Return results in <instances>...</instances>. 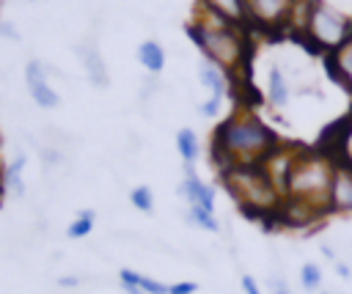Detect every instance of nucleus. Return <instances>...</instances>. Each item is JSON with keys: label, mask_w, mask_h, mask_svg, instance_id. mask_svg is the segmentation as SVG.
<instances>
[{"label": "nucleus", "mask_w": 352, "mask_h": 294, "mask_svg": "<svg viewBox=\"0 0 352 294\" xmlns=\"http://www.w3.org/2000/svg\"><path fill=\"white\" fill-rule=\"evenodd\" d=\"M333 69H336L338 80L352 91V36L341 49L333 52Z\"/></svg>", "instance_id": "obj_17"}, {"label": "nucleus", "mask_w": 352, "mask_h": 294, "mask_svg": "<svg viewBox=\"0 0 352 294\" xmlns=\"http://www.w3.org/2000/svg\"><path fill=\"white\" fill-rule=\"evenodd\" d=\"M319 294H341V291H319Z\"/></svg>", "instance_id": "obj_32"}, {"label": "nucleus", "mask_w": 352, "mask_h": 294, "mask_svg": "<svg viewBox=\"0 0 352 294\" xmlns=\"http://www.w3.org/2000/svg\"><path fill=\"white\" fill-rule=\"evenodd\" d=\"M176 151L184 159V165H195V159L201 154V146H198V137H195L192 129H179L176 132Z\"/></svg>", "instance_id": "obj_18"}, {"label": "nucleus", "mask_w": 352, "mask_h": 294, "mask_svg": "<svg viewBox=\"0 0 352 294\" xmlns=\"http://www.w3.org/2000/svg\"><path fill=\"white\" fill-rule=\"evenodd\" d=\"M270 294H294V291L280 275H270Z\"/></svg>", "instance_id": "obj_26"}, {"label": "nucleus", "mask_w": 352, "mask_h": 294, "mask_svg": "<svg viewBox=\"0 0 352 294\" xmlns=\"http://www.w3.org/2000/svg\"><path fill=\"white\" fill-rule=\"evenodd\" d=\"M25 162H28V157L19 151V154L14 157V162L3 170V184H6V187H8V192H11V195H16V198H22V195H25V179H22Z\"/></svg>", "instance_id": "obj_14"}, {"label": "nucleus", "mask_w": 352, "mask_h": 294, "mask_svg": "<svg viewBox=\"0 0 352 294\" xmlns=\"http://www.w3.org/2000/svg\"><path fill=\"white\" fill-rule=\"evenodd\" d=\"M129 201H132V206H135L138 212H151V209H154V195H151V187H146V184L135 187V190L129 192Z\"/></svg>", "instance_id": "obj_22"}, {"label": "nucleus", "mask_w": 352, "mask_h": 294, "mask_svg": "<svg viewBox=\"0 0 352 294\" xmlns=\"http://www.w3.org/2000/svg\"><path fill=\"white\" fill-rule=\"evenodd\" d=\"M275 151L278 135L248 110L226 118L212 140V154L223 165V170L236 165H264Z\"/></svg>", "instance_id": "obj_1"}, {"label": "nucleus", "mask_w": 352, "mask_h": 294, "mask_svg": "<svg viewBox=\"0 0 352 294\" xmlns=\"http://www.w3.org/2000/svg\"><path fill=\"white\" fill-rule=\"evenodd\" d=\"M336 168L338 165L327 151H308V154L294 151V159L283 179V198L316 214L330 212V187Z\"/></svg>", "instance_id": "obj_2"}, {"label": "nucleus", "mask_w": 352, "mask_h": 294, "mask_svg": "<svg viewBox=\"0 0 352 294\" xmlns=\"http://www.w3.org/2000/svg\"><path fill=\"white\" fill-rule=\"evenodd\" d=\"M138 60L143 63V69H148L151 74H157L165 66V52H162V47L157 41H143L138 47Z\"/></svg>", "instance_id": "obj_16"}, {"label": "nucleus", "mask_w": 352, "mask_h": 294, "mask_svg": "<svg viewBox=\"0 0 352 294\" xmlns=\"http://www.w3.org/2000/svg\"><path fill=\"white\" fill-rule=\"evenodd\" d=\"M338 159L336 165H346L352 168V115L338 126V135H336V151H333ZM330 154V157H333Z\"/></svg>", "instance_id": "obj_15"}, {"label": "nucleus", "mask_w": 352, "mask_h": 294, "mask_svg": "<svg viewBox=\"0 0 352 294\" xmlns=\"http://www.w3.org/2000/svg\"><path fill=\"white\" fill-rule=\"evenodd\" d=\"M187 223H192L195 228H201V231H220V223H217V217H214V212H206V209H201V206H190L187 209Z\"/></svg>", "instance_id": "obj_20"}, {"label": "nucleus", "mask_w": 352, "mask_h": 294, "mask_svg": "<svg viewBox=\"0 0 352 294\" xmlns=\"http://www.w3.org/2000/svg\"><path fill=\"white\" fill-rule=\"evenodd\" d=\"M223 176H226L228 192L236 198V203L248 214H256V217L278 214L283 203V192L272 181L264 165H236V168H228Z\"/></svg>", "instance_id": "obj_4"}, {"label": "nucleus", "mask_w": 352, "mask_h": 294, "mask_svg": "<svg viewBox=\"0 0 352 294\" xmlns=\"http://www.w3.org/2000/svg\"><path fill=\"white\" fill-rule=\"evenodd\" d=\"M204 5H206L212 14H217V16L228 19L231 25H239V22H245V19H248L245 0H204Z\"/></svg>", "instance_id": "obj_11"}, {"label": "nucleus", "mask_w": 352, "mask_h": 294, "mask_svg": "<svg viewBox=\"0 0 352 294\" xmlns=\"http://www.w3.org/2000/svg\"><path fill=\"white\" fill-rule=\"evenodd\" d=\"M25 82H28V91H30V96H33V102H36L38 107L52 110V107L60 104V96H58V91L47 82V69H44L38 60H30V63L25 66Z\"/></svg>", "instance_id": "obj_7"}, {"label": "nucleus", "mask_w": 352, "mask_h": 294, "mask_svg": "<svg viewBox=\"0 0 352 294\" xmlns=\"http://www.w3.org/2000/svg\"><path fill=\"white\" fill-rule=\"evenodd\" d=\"M220 110H223V99H214V96H209V99L198 107V113H201L204 118H214Z\"/></svg>", "instance_id": "obj_24"}, {"label": "nucleus", "mask_w": 352, "mask_h": 294, "mask_svg": "<svg viewBox=\"0 0 352 294\" xmlns=\"http://www.w3.org/2000/svg\"><path fill=\"white\" fill-rule=\"evenodd\" d=\"M132 280L140 286L143 294H168V291H170V286H165V283H160V280H154V278H148V275L132 272Z\"/></svg>", "instance_id": "obj_23"}, {"label": "nucleus", "mask_w": 352, "mask_h": 294, "mask_svg": "<svg viewBox=\"0 0 352 294\" xmlns=\"http://www.w3.org/2000/svg\"><path fill=\"white\" fill-rule=\"evenodd\" d=\"M198 77H201V85L209 88V93H212L214 99H223V96H226L228 80H226V71H223L220 66H214L212 60H204V63L198 66Z\"/></svg>", "instance_id": "obj_10"}, {"label": "nucleus", "mask_w": 352, "mask_h": 294, "mask_svg": "<svg viewBox=\"0 0 352 294\" xmlns=\"http://www.w3.org/2000/svg\"><path fill=\"white\" fill-rule=\"evenodd\" d=\"M242 291H245V294H261V289H258V283L253 280V275H242Z\"/></svg>", "instance_id": "obj_28"}, {"label": "nucleus", "mask_w": 352, "mask_h": 294, "mask_svg": "<svg viewBox=\"0 0 352 294\" xmlns=\"http://www.w3.org/2000/svg\"><path fill=\"white\" fill-rule=\"evenodd\" d=\"M80 52H82V60H85L88 80H91L96 88H104V85L110 82V77H107V69H104V60H102L99 49H94V47H82Z\"/></svg>", "instance_id": "obj_12"}, {"label": "nucleus", "mask_w": 352, "mask_h": 294, "mask_svg": "<svg viewBox=\"0 0 352 294\" xmlns=\"http://www.w3.org/2000/svg\"><path fill=\"white\" fill-rule=\"evenodd\" d=\"M190 33V38L201 47V52L206 55V60H212L214 66H220L223 71H234L242 69L248 63V38L245 33L231 25L228 19L217 16L209 11V16H198L195 22H190L184 27Z\"/></svg>", "instance_id": "obj_3"}, {"label": "nucleus", "mask_w": 352, "mask_h": 294, "mask_svg": "<svg viewBox=\"0 0 352 294\" xmlns=\"http://www.w3.org/2000/svg\"><path fill=\"white\" fill-rule=\"evenodd\" d=\"M336 272H338L341 278H349V267H346V264H341V261H336Z\"/></svg>", "instance_id": "obj_30"}, {"label": "nucleus", "mask_w": 352, "mask_h": 294, "mask_svg": "<svg viewBox=\"0 0 352 294\" xmlns=\"http://www.w3.org/2000/svg\"><path fill=\"white\" fill-rule=\"evenodd\" d=\"M0 30H3L6 36H11V38H16V30H14V27H8V25H0Z\"/></svg>", "instance_id": "obj_31"}, {"label": "nucleus", "mask_w": 352, "mask_h": 294, "mask_svg": "<svg viewBox=\"0 0 352 294\" xmlns=\"http://www.w3.org/2000/svg\"><path fill=\"white\" fill-rule=\"evenodd\" d=\"M267 99L272 107H286L289 104V85H286V77L278 66L270 69V77H267Z\"/></svg>", "instance_id": "obj_13"}, {"label": "nucleus", "mask_w": 352, "mask_h": 294, "mask_svg": "<svg viewBox=\"0 0 352 294\" xmlns=\"http://www.w3.org/2000/svg\"><path fill=\"white\" fill-rule=\"evenodd\" d=\"M58 283H60V286H66V289H72V286H80V278H74V275H66V278H60Z\"/></svg>", "instance_id": "obj_29"}, {"label": "nucleus", "mask_w": 352, "mask_h": 294, "mask_svg": "<svg viewBox=\"0 0 352 294\" xmlns=\"http://www.w3.org/2000/svg\"><path fill=\"white\" fill-rule=\"evenodd\" d=\"M195 289H198V283H192V280H182V283H173L168 294H195Z\"/></svg>", "instance_id": "obj_27"}, {"label": "nucleus", "mask_w": 352, "mask_h": 294, "mask_svg": "<svg viewBox=\"0 0 352 294\" xmlns=\"http://www.w3.org/2000/svg\"><path fill=\"white\" fill-rule=\"evenodd\" d=\"M179 195L190 206H201L206 212H214V190L204 179H198L192 165H184V181L179 184Z\"/></svg>", "instance_id": "obj_8"}, {"label": "nucleus", "mask_w": 352, "mask_h": 294, "mask_svg": "<svg viewBox=\"0 0 352 294\" xmlns=\"http://www.w3.org/2000/svg\"><path fill=\"white\" fill-rule=\"evenodd\" d=\"M118 280H121V286H124L126 294H143L140 286L132 280V269H121V272H118Z\"/></svg>", "instance_id": "obj_25"}, {"label": "nucleus", "mask_w": 352, "mask_h": 294, "mask_svg": "<svg viewBox=\"0 0 352 294\" xmlns=\"http://www.w3.org/2000/svg\"><path fill=\"white\" fill-rule=\"evenodd\" d=\"M330 212H352V168L338 165L330 187Z\"/></svg>", "instance_id": "obj_9"}, {"label": "nucleus", "mask_w": 352, "mask_h": 294, "mask_svg": "<svg viewBox=\"0 0 352 294\" xmlns=\"http://www.w3.org/2000/svg\"><path fill=\"white\" fill-rule=\"evenodd\" d=\"M305 30H308V36H311L319 47L336 52V49H341V47L349 41V36H352V22H349V16L341 14L338 8L314 0V3H308Z\"/></svg>", "instance_id": "obj_5"}, {"label": "nucleus", "mask_w": 352, "mask_h": 294, "mask_svg": "<svg viewBox=\"0 0 352 294\" xmlns=\"http://www.w3.org/2000/svg\"><path fill=\"white\" fill-rule=\"evenodd\" d=\"M300 286H302L305 291H316V289L322 286V267L314 264V261L302 264V267H300Z\"/></svg>", "instance_id": "obj_21"}, {"label": "nucleus", "mask_w": 352, "mask_h": 294, "mask_svg": "<svg viewBox=\"0 0 352 294\" xmlns=\"http://www.w3.org/2000/svg\"><path fill=\"white\" fill-rule=\"evenodd\" d=\"M94 220H96L94 209H82V212L69 223L66 236H69V239H82V236H88V234L94 231Z\"/></svg>", "instance_id": "obj_19"}, {"label": "nucleus", "mask_w": 352, "mask_h": 294, "mask_svg": "<svg viewBox=\"0 0 352 294\" xmlns=\"http://www.w3.org/2000/svg\"><path fill=\"white\" fill-rule=\"evenodd\" d=\"M294 8H297V0H245L248 19L267 30L286 25L289 16L294 14Z\"/></svg>", "instance_id": "obj_6"}]
</instances>
